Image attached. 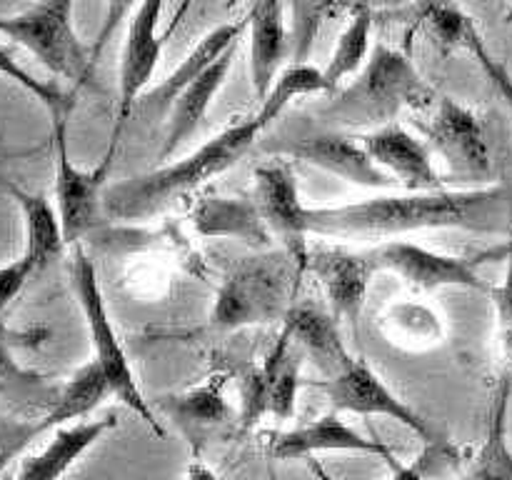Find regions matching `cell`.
<instances>
[{
    "instance_id": "f35d334b",
    "label": "cell",
    "mask_w": 512,
    "mask_h": 480,
    "mask_svg": "<svg viewBox=\"0 0 512 480\" xmlns=\"http://www.w3.org/2000/svg\"><path fill=\"white\" fill-rule=\"evenodd\" d=\"M433 455H445V453H440V450H435V448H425V453L420 455V460H415V463H410V465L400 463L398 468H393V475H390V480H410L415 473H418L420 468H425V465H428V460L433 458ZM323 480H330V478H325V475H323Z\"/></svg>"
},
{
    "instance_id": "5bb4252c",
    "label": "cell",
    "mask_w": 512,
    "mask_h": 480,
    "mask_svg": "<svg viewBox=\"0 0 512 480\" xmlns=\"http://www.w3.org/2000/svg\"><path fill=\"white\" fill-rule=\"evenodd\" d=\"M308 270L323 285L328 308L333 310L340 323H350L358 328V318L368 298L370 278L378 268L370 260L368 250L343 248V245H320L310 250Z\"/></svg>"
},
{
    "instance_id": "ee69618b",
    "label": "cell",
    "mask_w": 512,
    "mask_h": 480,
    "mask_svg": "<svg viewBox=\"0 0 512 480\" xmlns=\"http://www.w3.org/2000/svg\"><path fill=\"white\" fill-rule=\"evenodd\" d=\"M505 248H512V240H510V243H508V245H505Z\"/></svg>"
},
{
    "instance_id": "d590c367",
    "label": "cell",
    "mask_w": 512,
    "mask_h": 480,
    "mask_svg": "<svg viewBox=\"0 0 512 480\" xmlns=\"http://www.w3.org/2000/svg\"><path fill=\"white\" fill-rule=\"evenodd\" d=\"M465 50H470V53H473V58L478 60V65L483 68V73L488 75V80L493 83V88L498 90L500 98L505 100V105H508L510 113H512V73L505 68L503 63H500L498 58H495L493 53H490L488 45L483 43V35H480L478 28H473V33H470Z\"/></svg>"
},
{
    "instance_id": "4fadbf2b",
    "label": "cell",
    "mask_w": 512,
    "mask_h": 480,
    "mask_svg": "<svg viewBox=\"0 0 512 480\" xmlns=\"http://www.w3.org/2000/svg\"><path fill=\"white\" fill-rule=\"evenodd\" d=\"M273 155H288V158L300 160V163L315 165L345 183L360 185V188H393L395 180L370 158L363 143H358L350 135H340L328 130V133H310L303 138L283 140V143L270 148Z\"/></svg>"
},
{
    "instance_id": "f546056e",
    "label": "cell",
    "mask_w": 512,
    "mask_h": 480,
    "mask_svg": "<svg viewBox=\"0 0 512 480\" xmlns=\"http://www.w3.org/2000/svg\"><path fill=\"white\" fill-rule=\"evenodd\" d=\"M308 95H333V88H330V83L325 80V73L320 68H315L310 63H295L290 68L280 70L273 88L260 100V108L255 115L265 125H270L285 113V108L293 100L308 98Z\"/></svg>"
},
{
    "instance_id": "d6986e66",
    "label": "cell",
    "mask_w": 512,
    "mask_h": 480,
    "mask_svg": "<svg viewBox=\"0 0 512 480\" xmlns=\"http://www.w3.org/2000/svg\"><path fill=\"white\" fill-rule=\"evenodd\" d=\"M248 65L255 98L263 100L288 55L283 0H253L248 13Z\"/></svg>"
},
{
    "instance_id": "e0dca14e",
    "label": "cell",
    "mask_w": 512,
    "mask_h": 480,
    "mask_svg": "<svg viewBox=\"0 0 512 480\" xmlns=\"http://www.w3.org/2000/svg\"><path fill=\"white\" fill-rule=\"evenodd\" d=\"M280 333L288 335L290 343L325 375V378H335V375L345 373L355 358L350 350L345 348L343 330H340V320L335 318L333 310L323 308L315 300H300L293 303L288 315L283 318V328Z\"/></svg>"
},
{
    "instance_id": "cb8c5ba5",
    "label": "cell",
    "mask_w": 512,
    "mask_h": 480,
    "mask_svg": "<svg viewBox=\"0 0 512 480\" xmlns=\"http://www.w3.org/2000/svg\"><path fill=\"white\" fill-rule=\"evenodd\" d=\"M13 345L23 343L0 335V408L18 418H45L58 400L60 385L20 365L13 358Z\"/></svg>"
},
{
    "instance_id": "2e32d148",
    "label": "cell",
    "mask_w": 512,
    "mask_h": 480,
    "mask_svg": "<svg viewBox=\"0 0 512 480\" xmlns=\"http://www.w3.org/2000/svg\"><path fill=\"white\" fill-rule=\"evenodd\" d=\"M365 150L370 158L390 175L398 185L415 193V190H440L443 188V175L438 173L433 163V150L428 143L415 138L408 128L400 123L383 125L378 130H370L363 138Z\"/></svg>"
},
{
    "instance_id": "8fae6325",
    "label": "cell",
    "mask_w": 512,
    "mask_h": 480,
    "mask_svg": "<svg viewBox=\"0 0 512 480\" xmlns=\"http://www.w3.org/2000/svg\"><path fill=\"white\" fill-rule=\"evenodd\" d=\"M370 260L378 270H390L405 283L418 290L465 288L478 293H493V285L475 270L468 258L435 253L423 245L405 243V240H385L378 248L368 250Z\"/></svg>"
},
{
    "instance_id": "9c48e42d",
    "label": "cell",
    "mask_w": 512,
    "mask_h": 480,
    "mask_svg": "<svg viewBox=\"0 0 512 480\" xmlns=\"http://www.w3.org/2000/svg\"><path fill=\"white\" fill-rule=\"evenodd\" d=\"M53 143H55V200H58L60 225H63L65 243L78 245L90 230L98 228L100 218L105 215L103 195L105 178H108L110 160H113L115 145H110L103 163L93 170H83L70 160L68 153V118L53 120Z\"/></svg>"
},
{
    "instance_id": "4dcf8cb0",
    "label": "cell",
    "mask_w": 512,
    "mask_h": 480,
    "mask_svg": "<svg viewBox=\"0 0 512 480\" xmlns=\"http://www.w3.org/2000/svg\"><path fill=\"white\" fill-rule=\"evenodd\" d=\"M418 20L443 55L468 45L475 23L453 0H418Z\"/></svg>"
},
{
    "instance_id": "52a82bcc",
    "label": "cell",
    "mask_w": 512,
    "mask_h": 480,
    "mask_svg": "<svg viewBox=\"0 0 512 480\" xmlns=\"http://www.w3.org/2000/svg\"><path fill=\"white\" fill-rule=\"evenodd\" d=\"M425 140L433 153L448 165V178L463 188H483L493 183L495 165L485 125L468 105L440 95L430 123L425 125Z\"/></svg>"
},
{
    "instance_id": "6da1fadb",
    "label": "cell",
    "mask_w": 512,
    "mask_h": 480,
    "mask_svg": "<svg viewBox=\"0 0 512 480\" xmlns=\"http://www.w3.org/2000/svg\"><path fill=\"white\" fill-rule=\"evenodd\" d=\"M512 235V183L375 195L348 205H308V233L333 240H388L418 230Z\"/></svg>"
},
{
    "instance_id": "60d3db41",
    "label": "cell",
    "mask_w": 512,
    "mask_h": 480,
    "mask_svg": "<svg viewBox=\"0 0 512 480\" xmlns=\"http://www.w3.org/2000/svg\"><path fill=\"white\" fill-rule=\"evenodd\" d=\"M185 480H220V475L213 468H208L200 458H193L185 468Z\"/></svg>"
},
{
    "instance_id": "7402d4cb",
    "label": "cell",
    "mask_w": 512,
    "mask_h": 480,
    "mask_svg": "<svg viewBox=\"0 0 512 480\" xmlns=\"http://www.w3.org/2000/svg\"><path fill=\"white\" fill-rule=\"evenodd\" d=\"M245 30H248V18L215 25L210 33H205L203 38L193 45V50L180 60V65L173 68V73H170L168 78L160 80L155 88L145 90V93L140 95L138 103L143 105V110H148V113H168L173 100L178 98L193 80H198L200 75L225 53V50L238 45V40L243 38Z\"/></svg>"
},
{
    "instance_id": "ab89813d",
    "label": "cell",
    "mask_w": 512,
    "mask_h": 480,
    "mask_svg": "<svg viewBox=\"0 0 512 480\" xmlns=\"http://www.w3.org/2000/svg\"><path fill=\"white\" fill-rule=\"evenodd\" d=\"M410 3V0H345V8H368V10H390V8H400V5Z\"/></svg>"
},
{
    "instance_id": "d6a6232c",
    "label": "cell",
    "mask_w": 512,
    "mask_h": 480,
    "mask_svg": "<svg viewBox=\"0 0 512 480\" xmlns=\"http://www.w3.org/2000/svg\"><path fill=\"white\" fill-rule=\"evenodd\" d=\"M33 275H35V265L30 263L25 255H20L18 260H13V263H8L0 268V335H3V338L18 340V343H23V345H38L40 340L45 338V330H33V333H13V330L8 328V323H5V310L10 308V303L18 298L20 290L25 288V283H28Z\"/></svg>"
},
{
    "instance_id": "30bf717a",
    "label": "cell",
    "mask_w": 512,
    "mask_h": 480,
    "mask_svg": "<svg viewBox=\"0 0 512 480\" xmlns=\"http://www.w3.org/2000/svg\"><path fill=\"white\" fill-rule=\"evenodd\" d=\"M255 203L268 223L270 233L278 240L280 248L295 260L303 270H308L310 245H308V205L300 198L298 180L293 168L283 160H265L255 168Z\"/></svg>"
},
{
    "instance_id": "9a60e30c",
    "label": "cell",
    "mask_w": 512,
    "mask_h": 480,
    "mask_svg": "<svg viewBox=\"0 0 512 480\" xmlns=\"http://www.w3.org/2000/svg\"><path fill=\"white\" fill-rule=\"evenodd\" d=\"M318 453H363V455H378L383 458L390 468H398L400 460H395L393 448L378 438H368L345 423L338 413H328L323 418H315L310 423L290 428L285 433L275 435L270 443V455L275 460H305L313 458Z\"/></svg>"
},
{
    "instance_id": "ba28073f",
    "label": "cell",
    "mask_w": 512,
    "mask_h": 480,
    "mask_svg": "<svg viewBox=\"0 0 512 480\" xmlns=\"http://www.w3.org/2000/svg\"><path fill=\"white\" fill-rule=\"evenodd\" d=\"M310 388L320 390L340 413H355V415H380L400 423L408 428L410 433L418 435L425 443V448H435L445 455H455L453 443L430 423L425 415L410 408L403 398L393 393L363 360H355L345 373L335 375V378H323L308 383Z\"/></svg>"
},
{
    "instance_id": "4316f807",
    "label": "cell",
    "mask_w": 512,
    "mask_h": 480,
    "mask_svg": "<svg viewBox=\"0 0 512 480\" xmlns=\"http://www.w3.org/2000/svg\"><path fill=\"white\" fill-rule=\"evenodd\" d=\"M108 398H113L110 380L105 378L103 368L95 360H90L70 375L68 383L60 385V395L53 410L43 418L45 428L55 430L63 428L65 423H78V420L88 418Z\"/></svg>"
},
{
    "instance_id": "8d00e7d4",
    "label": "cell",
    "mask_w": 512,
    "mask_h": 480,
    "mask_svg": "<svg viewBox=\"0 0 512 480\" xmlns=\"http://www.w3.org/2000/svg\"><path fill=\"white\" fill-rule=\"evenodd\" d=\"M508 268H505L500 285H493V303H495V318H498V333L500 343L508 358H512V248H503Z\"/></svg>"
},
{
    "instance_id": "836d02e7",
    "label": "cell",
    "mask_w": 512,
    "mask_h": 480,
    "mask_svg": "<svg viewBox=\"0 0 512 480\" xmlns=\"http://www.w3.org/2000/svg\"><path fill=\"white\" fill-rule=\"evenodd\" d=\"M48 433L43 418H18V415H0V480L13 460H18L35 440Z\"/></svg>"
},
{
    "instance_id": "f6af8a7d",
    "label": "cell",
    "mask_w": 512,
    "mask_h": 480,
    "mask_svg": "<svg viewBox=\"0 0 512 480\" xmlns=\"http://www.w3.org/2000/svg\"><path fill=\"white\" fill-rule=\"evenodd\" d=\"M3 480H10V478H8V475H5V478H3Z\"/></svg>"
},
{
    "instance_id": "3957f363",
    "label": "cell",
    "mask_w": 512,
    "mask_h": 480,
    "mask_svg": "<svg viewBox=\"0 0 512 480\" xmlns=\"http://www.w3.org/2000/svg\"><path fill=\"white\" fill-rule=\"evenodd\" d=\"M303 273L283 248L258 250L238 260L215 293L208 325L218 333H233L253 325L283 323Z\"/></svg>"
},
{
    "instance_id": "d4e9b609",
    "label": "cell",
    "mask_w": 512,
    "mask_h": 480,
    "mask_svg": "<svg viewBox=\"0 0 512 480\" xmlns=\"http://www.w3.org/2000/svg\"><path fill=\"white\" fill-rule=\"evenodd\" d=\"M512 398V378L503 375L493 393L488 428L478 453L460 480H512V448L508 443V410Z\"/></svg>"
},
{
    "instance_id": "ac0fdd59",
    "label": "cell",
    "mask_w": 512,
    "mask_h": 480,
    "mask_svg": "<svg viewBox=\"0 0 512 480\" xmlns=\"http://www.w3.org/2000/svg\"><path fill=\"white\" fill-rule=\"evenodd\" d=\"M153 408L170 420L178 428V433L193 448L195 458H200V450L210 440V435L233 420V408L223 393L220 380H208L198 388L183 390V393H165L155 398Z\"/></svg>"
},
{
    "instance_id": "8992f818",
    "label": "cell",
    "mask_w": 512,
    "mask_h": 480,
    "mask_svg": "<svg viewBox=\"0 0 512 480\" xmlns=\"http://www.w3.org/2000/svg\"><path fill=\"white\" fill-rule=\"evenodd\" d=\"M70 273H73L75 298H78L80 310H83L90 343H93V360L103 368L105 378L110 380L113 398H118L125 408L133 410L158 438H165L163 423L158 420L153 403L145 400L143 390H140L138 380H135L133 368H130L125 348L120 345L118 333H115L113 323H110V313L105 308L103 290H100L98 283V270H95L93 260L85 255V250L80 245H75Z\"/></svg>"
},
{
    "instance_id": "b9f144b4",
    "label": "cell",
    "mask_w": 512,
    "mask_h": 480,
    "mask_svg": "<svg viewBox=\"0 0 512 480\" xmlns=\"http://www.w3.org/2000/svg\"><path fill=\"white\" fill-rule=\"evenodd\" d=\"M188 5H190V0H183V8H180L178 13H175V20H173V23H170V28H168V33H165V38H168V35L173 33V30H175V25H178V20L183 18V13H185V10H188Z\"/></svg>"
},
{
    "instance_id": "44dd1931",
    "label": "cell",
    "mask_w": 512,
    "mask_h": 480,
    "mask_svg": "<svg viewBox=\"0 0 512 480\" xmlns=\"http://www.w3.org/2000/svg\"><path fill=\"white\" fill-rule=\"evenodd\" d=\"M118 425L115 415L98 420H80V423L55 428V435L40 453L20 460V468L10 480H63L68 470Z\"/></svg>"
},
{
    "instance_id": "1f68e13d",
    "label": "cell",
    "mask_w": 512,
    "mask_h": 480,
    "mask_svg": "<svg viewBox=\"0 0 512 480\" xmlns=\"http://www.w3.org/2000/svg\"><path fill=\"white\" fill-rule=\"evenodd\" d=\"M0 73L8 75L10 80H15V83H18L20 88L28 90L30 95H35V98L48 108L50 118L53 120L68 118V115L73 113L75 93H68V90H63L60 85L48 83V80H38L35 75H30L5 48H0Z\"/></svg>"
},
{
    "instance_id": "7a4b0ae2",
    "label": "cell",
    "mask_w": 512,
    "mask_h": 480,
    "mask_svg": "<svg viewBox=\"0 0 512 480\" xmlns=\"http://www.w3.org/2000/svg\"><path fill=\"white\" fill-rule=\"evenodd\" d=\"M265 128L268 125L258 115H253V118L228 125L223 133L173 163L110 183L103 195L105 215L113 220L153 218L175 200L208 183L210 178L233 168L258 143Z\"/></svg>"
},
{
    "instance_id": "277c9868",
    "label": "cell",
    "mask_w": 512,
    "mask_h": 480,
    "mask_svg": "<svg viewBox=\"0 0 512 480\" xmlns=\"http://www.w3.org/2000/svg\"><path fill=\"white\" fill-rule=\"evenodd\" d=\"M333 95V103L323 108L325 118L348 128L373 130L398 123L405 108H425L438 100L413 60L385 43L375 45L353 83Z\"/></svg>"
},
{
    "instance_id": "e575fe53",
    "label": "cell",
    "mask_w": 512,
    "mask_h": 480,
    "mask_svg": "<svg viewBox=\"0 0 512 480\" xmlns=\"http://www.w3.org/2000/svg\"><path fill=\"white\" fill-rule=\"evenodd\" d=\"M238 425L240 433L253 430L265 415H270V380L265 375L263 365H255L240 378L238 383Z\"/></svg>"
},
{
    "instance_id": "5b68a950",
    "label": "cell",
    "mask_w": 512,
    "mask_h": 480,
    "mask_svg": "<svg viewBox=\"0 0 512 480\" xmlns=\"http://www.w3.org/2000/svg\"><path fill=\"white\" fill-rule=\"evenodd\" d=\"M75 0H35L15 15H0V35L23 45L58 78L85 88L95 80L93 45L75 30Z\"/></svg>"
},
{
    "instance_id": "7bdbcfd3",
    "label": "cell",
    "mask_w": 512,
    "mask_h": 480,
    "mask_svg": "<svg viewBox=\"0 0 512 480\" xmlns=\"http://www.w3.org/2000/svg\"><path fill=\"white\" fill-rule=\"evenodd\" d=\"M425 470H428V465H425V468H420L418 473H415L410 480H428V478H425Z\"/></svg>"
},
{
    "instance_id": "484cf974",
    "label": "cell",
    "mask_w": 512,
    "mask_h": 480,
    "mask_svg": "<svg viewBox=\"0 0 512 480\" xmlns=\"http://www.w3.org/2000/svg\"><path fill=\"white\" fill-rule=\"evenodd\" d=\"M10 195L15 203L20 205V213L25 220V258L35 265V273L48 268L50 263L63 255L65 250V235L63 225H60L58 208L50 205L45 195L25 193L18 185H8Z\"/></svg>"
},
{
    "instance_id": "f1b7e54d",
    "label": "cell",
    "mask_w": 512,
    "mask_h": 480,
    "mask_svg": "<svg viewBox=\"0 0 512 480\" xmlns=\"http://www.w3.org/2000/svg\"><path fill=\"white\" fill-rule=\"evenodd\" d=\"M305 355L290 343L288 335L280 333L278 343L265 355V375L270 380V415L278 420H290L295 415L300 390V368Z\"/></svg>"
},
{
    "instance_id": "83f0119b",
    "label": "cell",
    "mask_w": 512,
    "mask_h": 480,
    "mask_svg": "<svg viewBox=\"0 0 512 480\" xmlns=\"http://www.w3.org/2000/svg\"><path fill=\"white\" fill-rule=\"evenodd\" d=\"M373 20L375 13L368 8H353L350 10L348 25L340 30L338 40H335V48L330 53L328 65L323 68L325 80L330 83L333 93H338L340 83L353 75H358L360 70L368 63L370 53H373Z\"/></svg>"
},
{
    "instance_id": "74e56055",
    "label": "cell",
    "mask_w": 512,
    "mask_h": 480,
    "mask_svg": "<svg viewBox=\"0 0 512 480\" xmlns=\"http://www.w3.org/2000/svg\"><path fill=\"white\" fill-rule=\"evenodd\" d=\"M140 0H105V23L103 28H100L98 38H95L93 43V60L98 63V58L103 55L105 45L113 40V35L118 33L120 25L125 23V18H128L130 13H133L135 8H138Z\"/></svg>"
},
{
    "instance_id": "bcb514c9",
    "label": "cell",
    "mask_w": 512,
    "mask_h": 480,
    "mask_svg": "<svg viewBox=\"0 0 512 480\" xmlns=\"http://www.w3.org/2000/svg\"><path fill=\"white\" fill-rule=\"evenodd\" d=\"M510 5H512V0H510Z\"/></svg>"
},
{
    "instance_id": "ffe728a7",
    "label": "cell",
    "mask_w": 512,
    "mask_h": 480,
    "mask_svg": "<svg viewBox=\"0 0 512 480\" xmlns=\"http://www.w3.org/2000/svg\"><path fill=\"white\" fill-rule=\"evenodd\" d=\"M195 233L203 238H230L258 250L273 248V233L255 200L208 195L193 205L190 213Z\"/></svg>"
},
{
    "instance_id": "7c38bea8",
    "label": "cell",
    "mask_w": 512,
    "mask_h": 480,
    "mask_svg": "<svg viewBox=\"0 0 512 480\" xmlns=\"http://www.w3.org/2000/svg\"><path fill=\"white\" fill-rule=\"evenodd\" d=\"M165 0H140L133 10L125 33L123 53H120L118 70V123L113 130V145L123 130L125 120L138 108L140 95L148 90L160 60H163L165 38L158 35L160 18H163Z\"/></svg>"
},
{
    "instance_id": "603a6c76",
    "label": "cell",
    "mask_w": 512,
    "mask_h": 480,
    "mask_svg": "<svg viewBox=\"0 0 512 480\" xmlns=\"http://www.w3.org/2000/svg\"><path fill=\"white\" fill-rule=\"evenodd\" d=\"M235 55H238V45L225 50V53L220 55L198 80H193V83L173 100V105L168 108V133H165L160 158L168 160L170 155L178 153V150L193 138L195 130L200 128V123H203L205 115H208L213 98L218 95V90L223 88L225 80H228L230 68H233L235 63Z\"/></svg>"
}]
</instances>
